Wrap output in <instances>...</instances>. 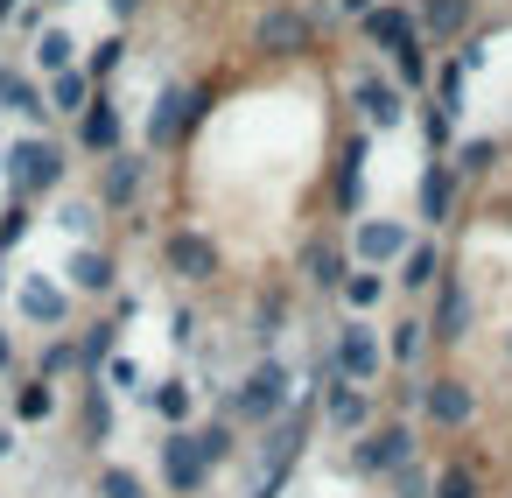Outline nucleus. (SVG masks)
<instances>
[{
  "label": "nucleus",
  "instance_id": "obj_8",
  "mask_svg": "<svg viewBox=\"0 0 512 498\" xmlns=\"http://www.w3.org/2000/svg\"><path fill=\"white\" fill-rule=\"evenodd\" d=\"M344 239H351V260H358V267H386V274H393V267L414 253L421 225L400 218V211H365V218L344 225Z\"/></svg>",
  "mask_w": 512,
  "mask_h": 498
},
{
  "label": "nucleus",
  "instance_id": "obj_26",
  "mask_svg": "<svg viewBox=\"0 0 512 498\" xmlns=\"http://www.w3.org/2000/svg\"><path fill=\"white\" fill-rule=\"evenodd\" d=\"M99 498H148V484H141L134 470H106V477H99Z\"/></svg>",
  "mask_w": 512,
  "mask_h": 498
},
{
  "label": "nucleus",
  "instance_id": "obj_31",
  "mask_svg": "<svg viewBox=\"0 0 512 498\" xmlns=\"http://www.w3.org/2000/svg\"><path fill=\"white\" fill-rule=\"evenodd\" d=\"M8 15H15V0H0V22H8Z\"/></svg>",
  "mask_w": 512,
  "mask_h": 498
},
{
  "label": "nucleus",
  "instance_id": "obj_28",
  "mask_svg": "<svg viewBox=\"0 0 512 498\" xmlns=\"http://www.w3.org/2000/svg\"><path fill=\"white\" fill-rule=\"evenodd\" d=\"M106 8H113V22H120V29H134V22L148 15V0H106Z\"/></svg>",
  "mask_w": 512,
  "mask_h": 498
},
{
  "label": "nucleus",
  "instance_id": "obj_9",
  "mask_svg": "<svg viewBox=\"0 0 512 498\" xmlns=\"http://www.w3.org/2000/svg\"><path fill=\"white\" fill-rule=\"evenodd\" d=\"M379 414H386V407H379L372 386H351V379H337V372L316 379V421H323V442H351V435H365Z\"/></svg>",
  "mask_w": 512,
  "mask_h": 498
},
{
  "label": "nucleus",
  "instance_id": "obj_13",
  "mask_svg": "<svg viewBox=\"0 0 512 498\" xmlns=\"http://www.w3.org/2000/svg\"><path fill=\"white\" fill-rule=\"evenodd\" d=\"M211 463H204V449H197V428H169L162 435V484L176 491V498H204L211 491Z\"/></svg>",
  "mask_w": 512,
  "mask_h": 498
},
{
  "label": "nucleus",
  "instance_id": "obj_29",
  "mask_svg": "<svg viewBox=\"0 0 512 498\" xmlns=\"http://www.w3.org/2000/svg\"><path fill=\"white\" fill-rule=\"evenodd\" d=\"M29 309H36V316H50V309L64 316V295H50V288H29Z\"/></svg>",
  "mask_w": 512,
  "mask_h": 498
},
{
  "label": "nucleus",
  "instance_id": "obj_24",
  "mask_svg": "<svg viewBox=\"0 0 512 498\" xmlns=\"http://www.w3.org/2000/svg\"><path fill=\"white\" fill-rule=\"evenodd\" d=\"M127 50H134V43H127V29H113V36L99 43V57H92V85H106V78L127 64Z\"/></svg>",
  "mask_w": 512,
  "mask_h": 498
},
{
  "label": "nucleus",
  "instance_id": "obj_22",
  "mask_svg": "<svg viewBox=\"0 0 512 498\" xmlns=\"http://www.w3.org/2000/svg\"><path fill=\"white\" fill-rule=\"evenodd\" d=\"M50 106H57V113H85V106H92V71H57Z\"/></svg>",
  "mask_w": 512,
  "mask_h": 498
},
{
  "label": "nucleus",
  "instance_id": "obj_10",
  "mask_svg": "<svg viewBox=\"0 0 512 498\" xmlns=\"http://www.w3.org/2000/svg\"><path fill=\"white\" fill-rule=\"evenodd\" d=\"M456 204H463V176L449 155H421V176H414V225L421 232H449L456 225Z\"/></svg>",
  "mask_w": 512,
  "mask_h": 498
},
{
  "label": "nucleus",
  "instance_id": "obj_19",
  "mask_svg": "<svg viewBox=\"0 0 512 498\" xmlns=\"http://www.w3.org/2000/svg\"><path fill=\"white\" fill-rule=\"evenodd\" d=\"M120 134H127L120 113H113V99L99 92V99L85 106V148H92V155H120Z\"/></svg>",
  "mask_w": 512,
  "mask_h": 498
},
{
  "label": "nucleus",
  "instance_id": "obj_25",
  "mask_svg": "<svg viewBox=\"0 0 512 498\" xmlns=\"http://www.w3.org/2000/svg\"><path fill=\"white\" fill-rule=\"evenodd\" d=\"M71 50H78V43H71L64 29H50V36L36 43V64H43V71H71Z\"/></svg>",
  "mask_w": 512,
  "mask_h": 498
},
{
  "label": "nucleus",
  "instance_id": "obj_14",
  "mask_svg": "<svg viewBox=\"0 0 512 498\" xmlns=\"http://www.w3.org/2000/svg\"><path fill=\"white\" fill-rule=\"evenodd\" d=\"M442 274H449V246H442L435 232H421V239H414V253L393 267V295H407V302H428Z\"/></svg>",
  "mask_w": 512,
  "mask_h": 498
},
{
  "label": "nucleus",
  "instance_id": "obj_2",
  "mask_svg": "<svg viewBox=\"0 0 512 498\" xmlns=\"http://www.w3.org/2000/svg\"><path fill=\"white\" fill-rule=\"evenodd\" d=\"M414 421H421L428 449L484 435V421H491V386H484V372H477L470 358H435V365L421 372V414H414Z\"/></svg>",
  "mask_w": 512,
  "mask_h": 498
},
{
  "label": "nucleus",
  "instance_id": "obj_32",
  "mask_svg": "<svg viewBox=\"0 0 512 498\" xmlns=\"http://www.w3.org/2000/svg\"><path fill=\"white\" fill-rule=\"evenodd\" d=\"M365 498H386V491H365Z\"/></svg>",
  "mask_w": 512,
  "mask_h": 498
},
{
  "label": "nucleus",
  "instance_id": "obj_17",
  "mask_svg": "<svg viewBox=\"0 0 512 498\" xmlns=\"http://www.w3.org/2000/svg\"><path fill=\"white\" fill-rule=\"evenodd\" d=\"M148 407H155L169 428H190V421H197V407H204V386H197V379H183V372H169V379H155V386H148Z\"/></svg>",
  "mask_w": 512,
  "mask_h": 498
},
{
  "label": "nucleus",
  "instance_id": "obj_16",
  "mask_svg": "<svg viewBox=\"0 0 512 498\" xmlns=\"http://www.w3.org/2000/svg\"><path fill=\"white\" fill-rule=\"evenodd\" d=\"M393 309V274L386 267H351L337 288V316H386Z\"/></svg>",
  "mask_w": 512,
  "mask_h": 498
},
{
  "label": "nucleus",
  "instance_id": "obj_15",
  "mask_svg": "<svg viewBox=\"0 0 512 498\" xmlns=\"http://www.w3.org/2000/svg\"><path fill=\"white\" fill-rule=\"evenodd\" d=\"M148 176H155V155H106V169H99L106 211H134L141 190H148Z\"/></svg>",
  "mask_w": 512,
  "mask_h": 498
},
{
  "label": "nucleus",
  "instance_id": "obj_30",
  "mask_svg": "<svg viewBox=\"0 0 512 498\" xmlns=\"http://www.w3.org/2000/svg\"><path fill=\"white\" fill-rule=\"evenodd\" d=\"M330 8H337V15H344V22H365V15H372V8H379V0H330Z\"/></svg>",
  "mask_w": 512,
  "mask_h": 498
},
{
  "label": "nucleus",
  "instance_id": "obj_18",
  "mask_svg": "<svg viewBox=\"0 0 512 498\" xmlns=\"http://www.w3.org/2000/svg\"><path fill=\"white\" fill-rule=\"evenodd\" d=\"M197 449H204V463H211V470H232V463L246 456V428H239V421H225V414L211 407V421H197Z\"/></svg>",
  "mask_w": 512,
  "mask_h": 498
},
{
  "label": "nucleus",
  "instance_id": "obj_23",
  "mask_svg": "<svg viewBox=\"0 0 512 498\" xmlns=\"http://www.w3.org/2000/svg\"><path fill=\"white\" fill-rule=\"evenodd\" d=\"M113 281H120V260L113 253H78V288L85 295H106Z\"/></svg>",
  "mask_w": 512,
  "mask_h": 498
},
{
  "label": "nucleus",
  "instance_id": "obj_7",
  "mask_svg": "<svg viewBox=\"0 0 512 498\" xmlns=\"http://www.w3.org/2000/svg\"><path fill=\"white\" fill-rule=\"evenodd\" d=\"M358 260H351V239H344V225H323V232H309L302 239V253H295V281H302V295L309 302H337V288H344V274H351Z\"/></svg>",
  "mask_w": 512,
  "mask_h": 498
},
{
  "label": "nucleus",
  "instance_id": "obj_6",
  "mask_svg": "<svg viewBox=\"0 0 512 498\" xmlns=\"http://www.w3.org/2000/svg\"><path fill=\"white\" fill-rule=\"evenodd\" d=\"M323 365L337 379L379 393V379H386V330H379V316H337V330L323 337Z\"/></svg>",
  "mask_w": 512,
  "mask_h": 498
},
{
  "label": "nucleus",
  "instance_id": "obj_27",
  "mask_svg": "<svg viewBox=\"0 0 512 498\" xmlns=\"http://www.w3.org/2000/svg\"><path fill=\"white\" fill-rule=\"evenodd\" d=\"M0 92H8V106H15V113H43V106H36V92H29L22 78H0Z\"/></svg>",
  "mask_w": 512,
  "mask_h": 498
},
{
  "label": "nucleus",
  "instance_id": "obj_12",
  "mask_svg": "<svg viewBox=\"0 0 512 498\" xmlns=\"http://www.w3.org/2000/svg\"><path fill=\"white\" fill-rule=\"evenodd\" d=\"M379 330H386V372H428L435 365V337H428L421 309H393V316H379Z\"/></svg>",
  "mask_w": 512,
  "mask_h": 498
},
{
  "label": "nucleus",
  "instance_id": "obj_4",
  "mask_svg": "<svg viewBox=\"0 0 512 498\" xmlns=\"http://www.w3.org/2000/svg\"><path fill=\"white\" fill-rule=\"evenodd\" d=\"M414 456H428L421 421H414V414H379L365 435H351V442H344V456H337V463H344V477H358L365 491H379V484H386L393 470H407Z\"/></svg>",
  "mask_w": 512,
  "mask_h": 498
},
{
  "label": "nucleus",
  "instance_id": "obj_3",
  "mask_svg": "<svg viewBox=\"0 0 512 498\" xmlns=\"http://www.w3.org/2000/svg\"><path fill=\"white\" fill-rule=\"evenodd\" d=\"M295 400H302L295 365H288L281 351H267V358H253V365H246V372L218 393V414H225V421H239L246 435H260V428H274Z\"/></svg>",
  "mask_w": 512,
  "mask_h": 498
},
{
  "label": "nucleus",
  "instance_id": "obj_5",
  "mask_svg": "<svg viewBox=\"0 0 512 498\" xmlns=\"http://www.w3.org/2000/svg\"><path fill=\"white\" fill-rule=\"evenodd\" d=\"M337 92H344V113H351L365 134H393V127L414 113V92H407L393 71H372V64L337 71Z\"/></svg>",
  "mask_w": 512,
  "mask_h": 498
},
{
  "label": "nucleus",
  "instance_id": "obj_1",
  "mask_svg": "<svg viewBox=\"0 0 512 498\" xmlns=\"http://www.w3.org/2000/svg\"><path fill=\"white\" fill-rule=\"evenodd\" d=\"M344 120L351 113L330 57H302V64L239 57L232 71L218 64L211 113L169 155L176 169L162 183V218L197 225L225 253L239 288L295 267L302 239L337 225L330 169Z\"/></svg>",
  "mask_w": 512,
  "mask_h": 498
},
{
  "label": "nucleus",
  "instance_id": "obj_21",
  "mask_svg": "<svg viewBox=\"0 0 512 498\" xmlns=\"http://www.w3.org/2000/svg\"><path fill=\"white\" fill-rule=\"evenodd\" d=\"M379 491H386V498H435V456H414V463L393 470Z\"/></svg>",
  "mask_w": 512,
  "mask_h": 498
},
{
  "label": "nucleus",
  "instance_id": "obj_20",
  "mask_svg": "<svg viewBox=\"0 0 512 498\" xmlns=\"http://www.w3.org/2000/svg\"><path fill=\"white\" fill-rule=\"evenodd\" d=\"M15 162H22V183H29V190H43V183L64 176V148H50V141H29Z\"/></svg>",
  "mask_w": 512,
  "mask_h": 498
},
{
  "label": "nucleus",
  "instance_id": "obj_11",
  "mask_svg": "<svg viewBox=\"0 0 512 498\" xmlns=\"http://www.w3.org/2000/svg\"><path fill=\"white\" fill-rule=\"evenodd\" d=\"M414 15H421L428 50H463L470 36H484V29H491L484 0H414Z\"/></svg>",
  "mask_w": 512,
  "mask_h": 498
}]
</instances>
